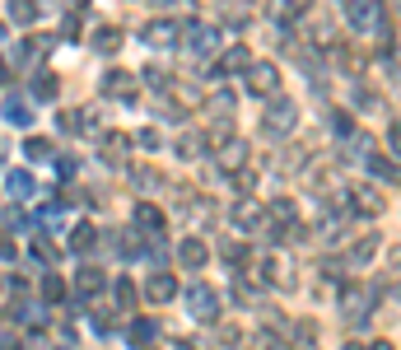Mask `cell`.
<instances>
[{
    "label": "cell",
    "mask_w": 401,
    "mask_h": 350,
    "mask_svg": "<svg viewBox=\"0 0 401 350\" xmlns=\"http://www.w3.org/2000/svg\"><path fill=\"white\" fill-rule=\"evenodd\" d=\"M33 192V178H28V173H14L10 178V196H28Z\"/></svg>",
    "instance_id": "5b68a950"
},
{
    "label": "cell",
    "mask_w": 401,
    "mask_h": 350,
    "mask_svg": "<svg viewBox=\"0 0 401 350\" xmlns=\"http://www.w3.org/2000/svg\"><path fill=\"white\" fill-rule=\"evenodd\" d=\"M5 117H10V122H23V126H28V117H33V113H28V103H23V98H10V103H5Z\"/></svg>",
    "instance_id": "3957f363"
},
{
    "label": "cell",
    "mask_w": 401,
    "mask_h": 350,
    "mask_svg": "<svg viewBox=\"0 0 401 350\" xmlns=\"http://www.w3.org/2000/svg\"><path fill=\"white\" fill-rule=\"evenodd\" d=\"M145 38H149V43H173V23H164V19H159V23H149V28H145Z\"/></svg>",
    "instance_id": "277c9868"
},
{
    "label": "cell",
    "mask_w": 401,
    "mask_h": 350,
    "mask_svg": "<svg viewBox=\"0 0 401 350\" xmlns=\"http://www.w3.org/2000/svg\"><path fill=\"white\" fill-rule=\"evenodd\" d=\"M191 313H196V317L215 313V294L210 290H196V294H191Z\"/></svg>",
    "instance_id": "7a4b0ae2"
},
{
    "label": "cell",
    "mask_w": 401,
    "mask_h": 350,
    "mask_svg": "<svg viewBox=\"0 0 401 350\" xmlns=\"http://www.w3.org/2000/svg\"><path fill=\"white\" fill-rule=\"evenodd\" d=\"M149 294H154V299H164V294H173V285H168V281H164V276H159V281H154V285H149Z\"/></svg>",
    "instance_id": "ba28073f"
},
{
    "label": "cell",
    "mask_w": 401,
    "mask_h": 350,
    "mask_svg": "<svg viewBox=\"0 0 401 350\" xmlns=\"http://www.w3.org/2000/svg\"><path fill=\"white\" fill-rule=\"evenodd\" d=\"M290 122H294V108H290V103H280L276 113H271V126L280 131V126H290Z\"/></svg>",
    "instance_id": "52a82bcc"
},
{
    "label": "cell",
    "mask_w": 401,
    "mask_h": 350,
    "mask_svg": "<svg viewBox=\"0 0 401 350\" xmlns=\"http://www.w3.org/2000/svg\"><path fill=\"white\" fill-rule=\"evenodd\" d=\"M271 89H276V70H271V66H256L252 70V94H271Z\"/></svg>",
    "instance_id": "6da1fadb"
},
{
    "label": "cell",
    "mask_w": 401,
    "mask_h": 350,
    "mask_svg": "<svg viewBox=\"0 0 401 350\" xmlns=\"http://www.w3.org/2000/svg\"><path fill=\"white\" fill-rule=\"evenodd\" d=\"M392 145H397V154H401V126H392Z\"/></svg>",
    "instance_id": "9c48e42d"
},
{
    "label": "cell",
    "mask_w": 401,
    "mask_h": 350,
    "mask_svg": "<svg viewBox=\"0 0 401 350\" xmlns=\"http://www.w3.org/2000/svg\"><path fill=\"white\" fill-rule=\"evenodd\" d=\"M10 14H14L19 23H28V19L38 14V5H28V0H14V5H10Z\"/></svg>",
    "instance_id": "8992f818"
}]
</instances>
